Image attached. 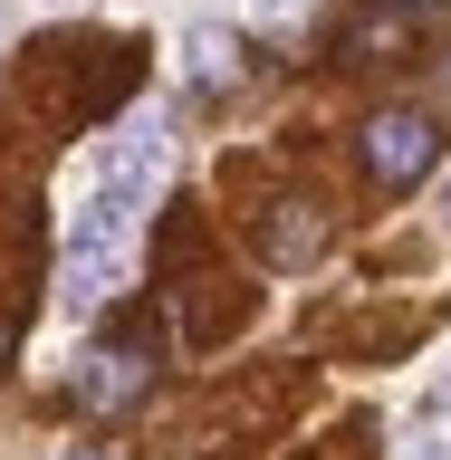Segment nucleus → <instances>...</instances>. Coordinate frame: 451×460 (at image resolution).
Returning <instances> with one entry per match:
<instances>
[{"label": "nucleus", "instance_id": "obj_1", "mask_svg": "<svg viewBox=\"0 0 451 460\" xmlns=\"http://www.w3.org/2000/svg\"><path fill=\"white\" fill-rule=\"evenodd\" d=\"M154 172H164V125H125L115 144H96L86 192H77V211H68V297H77V307H106L115 288H125L144 201H154Z\"/></svg>", "mask_w": 451, "mask_h": 460}, {"label": "nucleus", "instance_id": "obj_2", "mask_svg": "<svg viewBox=\"0 0 451 460\" xmlns=\"http://www.w3.org/2000/svg\"><path fill=\"white\" fill-rule=\"evenodd\" d=\"M432 164H442V125H432L423 106H394V115L365 125V172L384 182V192H413Z\"/></svg>", "mask_w": 451, "mask_h": 460}, {"label": "nucleus", "instance_id": "obj_3", "mask_svg": "<svg viewBox=\"0 0 451 460\" xmlns=\"http://www.w3.org/2000/svg\"><path fill=\"white\" fill-rule=\"evenodd\" d=\"M144 384H154V345H144V336H106L96 355H86V402H96V412L135 402Z\"/></svg>", "mask_w": 451, "mask_h": 460}, {"label": "nucleus", "instance_id": "obj_4", "mask_svg": "<svg viewBox=\"0 0 451 460\" xmlns=\"http://www.w3.org/2000/svg\"><path fill=\"white\" fill-rule=\"evenodd\" d=\"M317 250H327V230H317V211L279 201V221H269V259H288V269H298V259H317Z\"/></svg>", "mask_w": 451, "mask_h": 460}, {"label": "nucleus", "instance_id": "obj_5", "mask_svg": "<svg viewBox=\"0 0 451 460\" xmlns=\"http://www.w3.org/2000/svg\"><path fill=\"white\" fill-rule=\"evenodd\" d=\"M183 58H193V86L240 77V39H221V29H193V39H183Z\"/></svg>", "mask_w": 451, "mask_h": 460}, {"label": "nucleus", "instance_id": "obj_6", "mask_svg": "<svg viewBox=\"0 0 451 460\" xmlns=\"http://www.w3.org/2000/svg\"><path fill=\"white\" fill-rule=\"evenodd\" d=\"M442 221H451V192H442Z\"/></svg>", "mask_w": 451, "mask_h": 460}, {"label": "nucleus", "instance_id": "obj_7", "mask_svg": "<svg viewBox=\"0 0 451 460\" xmlns=\"http://www.w3.org/2000/svg\"><path fill=\"white\" fill-rule=\"evenodd\" d=\"M442 412H451V384H442Z\"/></svg>", "mask_w": 451, "mask_h": 460}, {"label": "nucleus", "instance_id": "obj_8", "mask_svg": "<svg viewBox=\"0 0 451 460\" xmlns=\"http://www.w3.org/2000/svg\"><path fill=\"white\" fill-rule=\"evenodd\" d=\"M413 10H423V0H413Z\"/></svg>", "mask_w": 451, "mask_h": 460}]
</instances>
